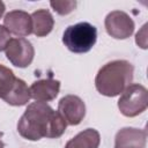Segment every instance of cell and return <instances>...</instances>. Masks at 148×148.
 Masks as SVG:
<instances>
[{"label": "cell", "instance_id": "obj_1", "mask_svg": "<svg viewBox=\"0 0 148 148\" xmlns=\"http://www.w3.org/2000/svg\"><path fill=\"white\" fill-rule=\"evenodd\" d=\"M66 127L67 124L62 116L43 102L30 103L17 123L20 135L30 141H38L42 138H60Z\"/></svg>", "mask_w": 148, "mask_h": 148}, {"label": "cell", "instance_id": "obj_2", "mask_svg": "<svg viewBox=\"0 0 148 148\" xmlns=\"http://www.w3.org/2000/svg\"><path fill=\"white\" fill-rule=\"evenodd\" d=\"M134 66L127 60H113L99 68L95 77L97 91L108 97L120 95L133 81Z\"/></svg>", "mask_w": 148, "mask_h": 148}, {"label": "cell", "instance_id": "obj_3", "mask_svg": "<svg viewBox=\"0 0 148 148\" xmlns=\"http://www.w3.org/2000/svg\"><path fill=\"white\" fill-rule=\"evenodd\" d=\"M97 40L96 28L88 22H79L65 29L62 43L73 53L89 52Z\"/></svg>", "mask_w": 148, "mask_h": 148}, {"label": "cell", "instance_id": "obj_4", "mask_svg": "<svg viewBox=\"0 0 148 148\" xmlns=\"http://www.w3.org/2000/svg\"><path fill=\"white\" fill-rule=\"evenodd\" d=\"M148 106V91L139 83L130 84L118 101V109L125 117H135Z\"/></svg>", "mask_w": 148, "mask_h": 148}, {"label": "cell", "instance_id": "obj_5", "mask_svg": "<svg viewBox=\"0 0 148 148\" xmlns=\"http://www.w3.org/2000/svg\"><path fill=\"white\" fill-rule=\"evenodd\" d=\"M6 57L7 59L12 62V65L20 67V68H25L28 67L35 56V49L31 44L25 38H10L6 46Z\"/></svg>", "mask_w": 148, "mask_h": 148}, {"label": "cell", "instance_id": "obj_6", "mask_svg": "<svg viewBox=\"0 0 148 148\" xmlns=\"http://www.w3.org/2000/svg\"><path fill=\"white\" fill-rule=\"evenodd\" d=\"M104 25L106 32L116 39H126L131 37L135 28L132 17L123 10L110 12L104 20Z\"/></svg>", "mask_w": 148, "mask_h": 148}, {"label": "cell", "instance_id": "obj_7", "mask_svg": "<svg viewBox=\"0 0 148 148\" xmlns=\"http://www.w3.org/2000/svg\"><path fill=\"white\" fill-rule=\"evenodd\" d=\"M58 112L67 125H79L86 116V105L79 96L66 95L58 103Z\"/></svg>", "mask_w": 148, "mask_h": 148}, {"label": "cell", "instance_id": "obj_8", "mask_svg": "<svg viewBox=\"0 0 148 148\" xmlns=\"http://www.w3.org/2000/svg\"><path fill=\"white\" fill-rule=\"evenodd\" d=\"M3 25L10 34L18 36L20 38L32 32L31 15L20 9L7 13L3 18Z\"/></svg>", "mask_w": 148, "mask_h": 148}, {"label": "cell", "instance_id": "obj_9", "mask_svg": "<svg viewBox=\"0 0 148 148\" xmlns=\"http://www.w3.org/2000/svg\"><path fill=\"white\" fill-rule=\"evenodd\" d=\"M147 132L135 127H124L114 136V148H146Z\"/></svg>", "mask_w": 148, "mask_h": 148}, {"label": "cell", "instance_id": "obj_10", "mask_svg": "<svg viewBox=\"0 0 148 148\" xmlns=\"http://www.w3.org/2000/svg\"><path fill=\"white\" fill-rule=\"evenodd\" d=\"M30 96L36 102H50L53 101L60 90V81L54 80L52 77L49 79H40L35 81L31 87L29 88Z\"/></svg>", "mask_w": 148, "mask_h": 148}, {"label": "cell", "instance_id": "obj_11", "mask_svg": "<svg viewBox=\"0 0 148 148\" xmlns=\"http://www.w3.org/2000/svg\"><path fill=\"white\" fill-rule=\"evenodd\" d=\"M32 34L37 37H45L49 35L54 25V20L47 9H38L31 14Z\"/></svg>", "mask_w": 148, "mask_h": 148}, {"label": "cell", "instance_id": "obj_12", "mask_svg": "<svg viewBox=\"0 0 148 148\" xmlns=\"http://www.w3.org/2000/svg\"><path fill=\"white\" fill-rule=\"evenodd\" d=\"M101 135L95 128H87L67 141L65 148H98Z\"/></svg>", "mask_w": 148, "mask_h": 148}, {"label": "cell", "instance_id": "obj_13", "mask_svg": "<svg viewBox=\"0 0 148 148\" xmlns=\"http://www.w3.org/2000/svg\"><path fill=\"white\" fill-rule=\"evenodd\" d=\"M30 90L27 86V83L22 79H16V82L10 90V92L3 98L6 103L13 106H22L25 105L30 101Z\"/></svg>", "mask_w": 148, "mask_h": 148}, {"label": "cell", "instance_id": "obj_14", "mask_svg": "<svg viewBox=\"0 0 148 148\" xmlns=\"http://www.w3.org/2000/svg\"><path fill=\"white\" fill-rule=\"evenodd\" d=\"M16 76L14 75L13 71L9 69L8 67L0 65V98L3 99L13 89L15 82H16Z\"/></svg>", "mask_w": 148, "mask_h": 148}, {"label": "cell", "instance_id": "obj_15", "mask_svg": "<svg viewBox=\"0 0 148 148\" xmlns=\"http://www.w3.org/2000/svg\"><path fill=\"white\" fill-rule=\"evenodd\" d=\"M50 6L52 9L59 15H67L72 13L76 7V1L73 0H62V1H50Z\"/></svg>", "mask_w": 148, "mask_h": 148}, {"label": "cell", "instance_id": "obj_16", "mask_svg": "<svg viewBox=\"0 0 148 148\" xmlns=\"http://www.w3.org/2000/svg\"><path fill=\"white\" fill-rule=\"evenodd\" d=\"M147 27L148 24H143L142 28L136 32L135 35V43L138 44V46H140L141 49H147Z\"/></svg>", "mask_w": 148, "mask_h": 148}, {"label": "cell", "instance_id": "obj_17", "mask_svg": "<svg viewBox=\"0 0 148 148\" xmlns=\"http://www.w3.org/2000/svg\"><path fill=\"white\" fill-rule=\"evenodd\" d=\"M9 40H10V32L5 28V25L0 24V52L6 50V46Z\"/></svg>", "mask_w": 148, "mask_h": 148}, {"label": "cell", "instance_id": "obj_18", "mask_svg": "<svg viewBox=\"0 0 148 148\" xmlns=\"http://www.w3.org/2000/svg\"><path fill=\"white\" fill-rule=\"evenodd\" d=\"M5 9H6L5 3H3L2 1H0V18H1V16L3 15V13H5Z\"/></svg>", "mask_w": 148, "mask_h": 148}, {"label": "cell", "instance_id": "obj_19", "mask_svg": "<svg viewBox=\"0 0 148 148\" xmlns=\"http://www.w3.org/2000/svg\"><path fill=\"white\" fill-rule=\"evenodd\" d=\"M2 136H3V133H2V132H0V148H5V142L1 140V139H2Z\"/></svg>", "mask_w": 148, "mask_h": 148}]
</instances>
